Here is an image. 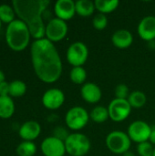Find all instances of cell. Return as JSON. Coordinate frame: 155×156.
I'll return each mask as SVG.
<instances>
[{"instance_id":"1f68e13d","label":"cell","mask_w":155,"mask_h":156,"mask_svg":"<svg viewBox=\"0 0 155 156\" xmlns=\"http://www.w3.org/2000/svg\"><path fill=\"white\" fill-rule=\"evenodd\" d=\"M150 143L155 145V126L154 127H152V132H151V135H150V139H149Z\"/></svg>"},{"instance_id":"30bf717a","label":"cell","mask_w":155,"mask_h":156,"mask_svg":"<svg viewBox=\"0 0 155 156\" xmlns=\"http://www.w3.org/2000/svg\"><path fill=\"white\" fill-rule=\"evenodd\" d=\"M152 127L143 121H135L128 127V135L131 141L139 144L148 142L150 139Z\"/></svg>"},{"instance_id":"ac0fdd59","label":"cell","mask_w":155,"mask_h":156,"mask_svg":"<svg viewBox=\"0 0 155 156\" xmlns=\"http://www.w3.org/2000/svg\"><path fill=\"white\" fill-rule=\"evenodd\" d=\"M15 112V103L10 96H0V118L9 119Z\"/></svg>"},{"instance_id":"d6986e66","label":"cell","mask_w":155,"mask_h":156,"mask_svg":"<svg viewBox=\"0 0 155 156\" xmlns=\"http://www.w3.org/2000/svg\"><path fill=\"white\" fill-rule=\"evenodd\" d=\"M76 5V13L83 17L90 16L93 15L95 11V4L90 0H79L75 2Z\"/></svg>"},{"instance_id":"f546056e","label":"cell","mask_w":155,"mask_h":156,"mask_svg":"<svg viewBox=\"0 0 155 156\" xmlns=\"http://www.w3.org/2000/svg\"><path fill=\"white\" fill-rule=\"evenodd\" d=\"M70 133H68L67 129L64 128V127H61V126H58V127H56L53 131V135L54 137H56L57 139L62 141V142H65L67 140V138L69 136Z\"/></svg>"},{"instance_id":"e575fe53","label":"cell","mask_w":155,"mask_h":156,"mask_svg":"<svg viewBox=\"0 0 155 156\" xmlns=\"http://www.w3.org/2000/svg\"><path fill=\"white\" fill-rule=\"evenodd\" d=\"M153 156H155V147H154V151H153Z\"/></svg>"},{"instance_id":"f1b7e54d","label":"cell","mask_w":155,"mask_h":156,"mask_svg":"<svg viewBox=\"0 0 155 156\" xmlns=\"http://www.w3.org/2000/svg\"><path fill=\"white\" fill-rule=\"evenodd\" d=\"M130 95L129 88L125 84H119L115 88V96L117 99L127 100Z\"/></svg>"},{"instance_id":"8d00e7d4","label":"cell","mask_w":155,"mask_h":156,"mask_svg":"<svg viewBox=\"0 0 155 156\" xmlns=\"http://www.w3.org/2000/svg\"><path fill=\"white\" fill-rule=\"evenodd\" d=\"M68 156H71V155H68Z\"/></svg>"},{"instance_id":"6da1fadb","label":"cell","mask_w":155,"mask_h":156,"mask_svg":"<svg viewBox=\"0 0 155 156\" xmlns=\"http://www.w3.org/2000/svg\"><path fill=\"white\" fill-rule=\"evenodd\" d=\"M30 55L34 71L41 81L50 84L58 80L63 70L62 61L51 41L46 37L34 40Z\"/></svg>"},{"instance_id":"836d02e7","label":"cell","mask_w":155,"mask_h":156,"mask_svg":"<svg viewBox=\"0 0 155 156\" xmlns=\"http://www.w3.org/2000/svg\"><path fill=\"white\" fill-rule=\"evenodd\" d=\"M123 156H134V154H133V153H132V152H126L124 154H123Z\"/></svg>"},{"instance_id":"cb8c5ba5","label":"cell","mask_w":155,"mask_h":156,"mask_svg":"<svg viewBox=\"0 0 155 156\" xmlns=\"http://www.w3.org/2000/svg\"><path fill=\"white\" fill-rule=\"evenodd\" d=\"M15 9L12 5L7 4H1L0 5V21L5 24H10L15 20L16 16Z\"/></svg>"},{"instance_id":"7c38bea8","label":"cell","mask_w":155,"mask_h":156,"mask_svg":"<svg viewBox=\"0 0 155 156\" xmlns=\"http://www.w3.org/2000/svg\"><path fill=\"white\" fill-rule=\"evenodd\" d=\"M65 101V94L59 89H49L42 96V104L48 110L60 108Z\"/></svg>"},{"instance_id":"7a4b0ae2","label":"cell","mask_w":155,"mask_h":156,"mask_svg":"<svg viewBox=\"0 0 155 156\" xmlns=\"http://www.w3.org/2000/svg\"><path fill=\"white\" fill-rule=\"evenodd\" d=\"M48 0H13L12 6L18 19L28 27L32 37L40 39L45 37L46 26L42 15L49 5Z\"/></svg>"},{"instance_id":"52a82bcc","label":"cell","mask_w":155,"mask_h":156,"mask_svg":"<svg viewBox=\"0 0 155 156\" xmlns=\"http://www.w3.org/2000/svg\"><path fill=\"white\" fill-rule=\"evenodd\" d=\"M89 58V48L81 41L72 43L67 50V59L73 67H82Z\"/></svg>"},{"instance_id":"9c48e42d","label":"cell","mask_w":155,"mask_h":156,"mask_svg":"<svg viewBox=\"0 0 155 156\" xmlns=\"http://www.w3.org/2000/svg\"><path fill=\"white\" fill-rule=\"evenodd\" d=\"M108 111L111 120L116 122H121L130 116L132 106L130 105L128 100L115 98L109 104Z\"/></svg>"},{"instance_id":"603a6c76","label":"cell","mask_w":155,"mask_h":156,"mask_svg":"<svg viewBox=\"0 0 155 156\" xmlns=\"http://www.w3.org/2000/svg\"><path fill=\"white\" fill-rule=\"evenodd\" d=\"M90 118L97 123H102L106 122L110 118L108 108H105L103 106H96L90 112Z\"/></svg>"},{"instance_id":"3957f363","label":"cell","mask_w":155,"mask_h":156,"mask_svg":"<svg viewBox=\"0 0 155 156\" xmlns=\"http://www.w3.org/2000/svg\"><path fill=\"white\" fill-rule=\"evenodd\" d=\"M31 33L28 27L20 19H15L7 25L5 29V41L14 51H23L30 42Z\"/></svg>"},{"instance_id":"83f0119b","label":"cell","mask_w":155,"mask_h":156,"mask_svg":"<svg viewBox=\"0 0 155 156\" xmlns=\"http://www.w3.org/2000/svg\"><path fill=\"white\" fill-rule=\"evenodd\" d=\"M154 151L153 145L150 142L139 144L137 146V153L140 156H153Z\"/></svg>"},{"instance_id":"484cf974","label":"cell","mask_w":155,"mask_h":156,"mask_svg":"<svg viewBox=\"0 0 155 156\" xmlns=\"http://www.w3.org/2000/svg\"><path fill=\"white\" fill-rule=\"evenodd\" d=\"M69 78L75 84H83L87 80V71L83 67H73L70 70Z\"/></svg>"},{"instance_id":"5bb4252c","label":"cell","mask_w":155,"mask_h":156,"mask_svg":"<svg viewBox=\"0 0 155 156\" xmlns=\"http://www.w3.org/2000/svg\"><path fill=\"white\" fill-rule=\"evenodd\" d=\"M138 35L145 41L155 40V16H147L143 17L137 27Z\"/></svg>"},{"instance_id":"8fae6325","label":"cell","mask_w":155,"mask_h":156,"mask_svg":"<svg viewBox=\"0 0 155 156\" xmlns=\"http://www.w3.org/2000/svg\"><path fill=\"white\" fill-rule=\"evenodd\" d=\"M41 152L45 156H65V143L54 136L47 137L41 143Z\"/></svg>"},{"instance_id":"8992f818","label":"cell","mask_w":155,"mask_h":156,"mask_svg":"<svg viewBox=\"0 0 155 156\" xmlns=\"http://www.w3.org/2000/svg\"><path fill=\"white\" fill-rule=\"evenodd\" d=\"M90 115L88 112L80 106L70 108L65 116L67 126L72 131H79L83 129L89 122Z\"/></svg>"},{"instance_id":"277c9868","label":"cell","mask_w":155,"mask_h":156,"mask_svg":"<svg viewBox=\"0 0 155 156\" xmlns=\"http://www.w3.org/2000/svg\"><path fill=\"white\" fill-rule=\"evenodd\" d=\"M66 153L71 156H84L90 150V141L83 133H70L64 142Z\"/></svg>"},{"instance_id":"7402d4cb","label":"cell","mask_w":155,"mask_h":156,"mask_svg":"<svg viewBox=\"0 0 155 156\" xmlns=\"http://www.w3.org/2000/svg\"><path fill=\"white\" fill-rule=\"evenodd\" d=\"M127 100H128L130 105L132 106V108L139 109L145 105V103L147 101V97L143 91L135 90V91H132V93H130Z\"/></svg>"},{"instance_id":"d590c367","label":"cell","mask_w":155,"mask_h":156,"mask_svg":"<svg viewBox=\"0 0 155 156\" xmlns=\"http://www.w3.org/2000/svg\"><path fill=\"white\" fill-rule=\"evenodd\" d=\"M1 27H2V22L0 21V28H1Z\"/></svg>"},{"instance_id":"5b68a950","label":"cell","mask_w":155,"mask_h":156,"mask_svg":"<svg viewBox=\"0 0 155 156\" xmlns=\"http://www.w3.org/2000/svg\"><path fill=\"white\" fill-rule=\"evenodd\" d=\"M131 144L129 135L122 131H113L106 137L107 148L115 154H124L129 151Z\"/></svg>"},{"instance_id":"4316f807","label":"cell","mask_w":155,"mask_h":156,"mask_svg":"<svg viewBox=\"0 0 155 156\" xmlns=\"http://www.w3.org/2000/svg\"><path fill=\"white\" fill-rule=\"evenodd\" d=\"M92 25H93V27L97 30L105 29L108 25V18L106 15L101 14V13H98L97 15H95L92 20Z\"/></svg>"},{"instance_id":"ffe728a7","label":"cell","mask_w":155,"mask_h":156,"mask_svg":"<svg viewBox=\"0 0 155 156\" xmlns=\"http://www.w3.org/2000/svg\"><path fill=\"white\" fill-rule=\"evenodd\" d=\"M95 4V8L101 14H109L113 12L115 9L118 8L120 2L117 0H111V1H106V0H96L94 1Z\"/></svg>"},{"instance_id":"ba28073f","label":"cell","mask_w":155,"mask_h":156,"mask_svg":"<svg viewBox=\"0 0 155 156\" xmlns=\"http://www.w3.org/2000/svg\"><path fill=\"white\" fill-rule=\"evenodd\" d=\"M68 30L69 27L67 22L58 17H55L50 19L48 23L46 25L45 37L52 43L58 42L65 38V37L68 34Z\"/></svg>"},{"instance_id":"4dcf8cb0","label":"cell","mask_w":155,"mask_h":156,"mask_svg":"<svg viewBox=\"0 0 155 156\" xmlns=\"http://www.w3.org/2000/svg\"><path fill=\"white\" fill-rule=\"evenodd\" d=\"M0 96H9V83L5 80L0 83Z\"/></svg>"},{"instance_id":"44dd1931","label":"cell","mask_w":155,"mask_h":156,"mask_svg":"<svg viewBox=\"0 0 155 156\" xmlns=\"http://www.w3.org/2000/svg\"><path fill=\"white\" fill-rule=\"evenodd\" d=\"M26 92V84L19 80H15L9 83V96L11 98H18Z\"/></svg>"},{"instance_id":"e0dca14e","label":"cell","mask_w":155,"mask_h":156,"mask_svg":"<svg viewBox=\"0 0 155 156\" xmlns=\"http://www.w3.org/2000/svg\"><path fill=\"white\" fill-rule=\"evenodd\" d=\"M112 44L118 48H127L133 42L132 34L127 29H119L111 37Z\"/></svg>"},{"instance_id":"d4e9b609","label":"cell","mask_w":155,"mask_h":156,"mask_svg":"<svg viewBox=\"0 0 155 156\" xmlns=\"http://www.w3.org/2000/svg\"><path fill=\"white\" fill-rule=\"evenodd\" d=\"M16 152L18 156H34L37 153V146L33 142L23 141L17 145Z\"/></svg>"},{"instance_id":"2e32d148","label":"cell","mask_w":155,"mask_h":156,"mask_svg":"<svg viewBox=\"0 0 155 156\" xmlns=\"http://www.w3.org/2000/svg\"><path fill=\"white\" fill-rule=\"evenodd\" d=\"M80 93L82 99L90 104H94L100 101L102 96L100 88L92 82L85 83L80 90Z\"/></svg>"},{"instance_id":"d6a6232c","label":"cell","mask_w":155,"mask_h":156,"mask_svg":"<svg viewBox=\"0 0 155 156\" xmlns=\"http://www.w3.org/2000/svg\"><path fill=\"white\" fill-rule=\"evenodd\" d=\"M5 73L0 69V83L5 81Z\"/></svg>"},{"instance_id":"9a60e30c","label":"cell","mask_w":155,"mask_h":156,"mask_svg":"<svg viewBox=\"0 0 155 156\" xmlns=\"http://www.w3.org/2000/svg\"><path fill=\"white\" fill-rule=\"evenodd\" d=\"M41 133V126L36 121H27L24 122L18 131L19 136L27 142H33L36 140Z\"/></svg>"},{"instance_id":"4fadbf2b","label":"cell","mask_w":155,"mask_h":156,"mask_svg":"<svg viewBox=\"0 0 155 156\" xmlns=\"http://www.w3.org/2000/svg\"><path fill=\"white\" fill-rule=\"evenodd\" d=\"M54 12L58 18L67 21L76 14V5L72 0H58L54 5Z\"/></svg>"}]
</instances>
